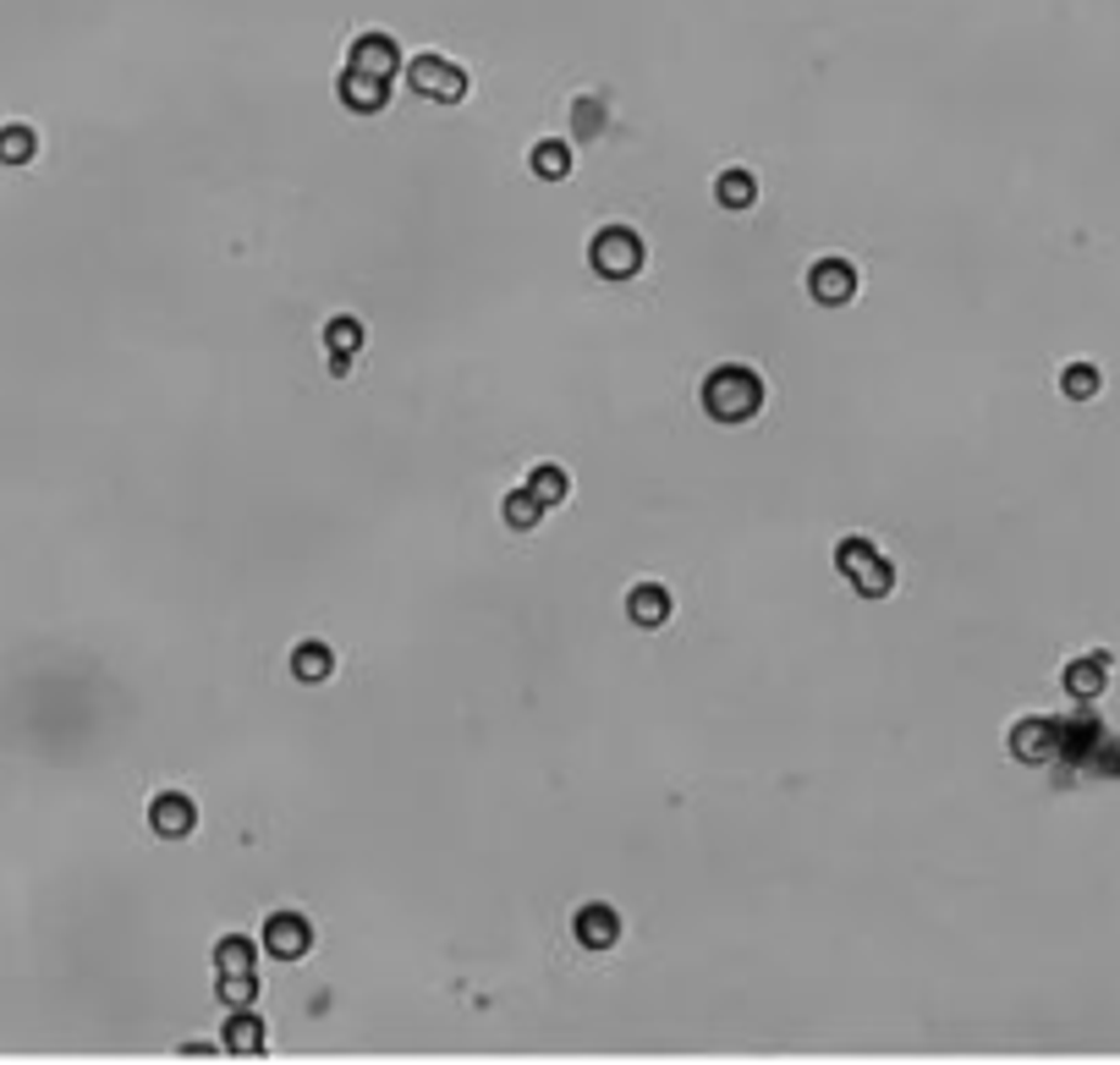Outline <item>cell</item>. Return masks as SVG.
I'll return each mask as SVG.
<instances>
[{"instance_id":"4fadbf2b","label":"cell","mask_w":1120,"mask_h":1065,"mask_svg":"<svg viewBox=\"0 0 1120 1065\" xmlns=\"http://www.w3.org/2000/svg\"><path fill=\"white\" fill-rule=\"evenodd\" d=\"M1104 681H1109V654H1082V659H1071V665H1066V692H1071L1077 703L1098 697V692H1104Z\"/></svg>"},{"instance_id":"ac0fdd59","label":"cell","mask_w":1120,"mask_h":1065,"mask_svg":"<svg viewBox=\"0 0 1120 1065\" xmlns=\"http://www.w3.org/2000/svg\"><path fill=\"white\" fill-rule=\"evenodd\" d=\"M851 588L863 593V599H885V593L896 588V566H890V561H885L879 550H874V555H868L863 566L851 572Z\"/></svg>"},{"instance_id":"484cf974","label":"cell","mask_w":1120,"mask_h":1065,"mask_svg":"<svg viewBox=\"0 0 1120 1065\" xmlns=\"http://www.w3.org/2000/svg\"><path fill=\"white\" fill-rule=\"evenodd\" d=\"M1082 769H1087V774H1109V780H1115V774H1120V742H1115V736H1104Z\"/></svg>"},{"instance_id":"d4e9b609","label":"cell","mask_w":1120,"mask_h":1065,"mask_svg":"<svg viewBox=\"0 0 1120 1065\" xmlns=\"http://www.w3.org/2000/svg\"><path fill=\"white\" fill-rule=\"evenodd\" d=\"M1060 390H1066L1071 401H1093V396H1098V369H1087V363H1071V369L1060 374Z\"/></svg>"},{"instance_id":"5b68a950","label":"cell","mask_w":1120,"mask_h":1065,"mask_svg":"<svg viewBox=\"0 0 1120 1065\" xmlns=\"http://www.w3.org/2000/svg\"><path fill=\"white\" fill-rule=\"evenodd\" d=\"M149 824H154L159 841H188V835L198 830V808L188 803L182 791H159L154 803H149Z\"/></svg>"},{"instance_id":"7c38bea8","label":"cell","mask_w":1120,"mask_h":1065,"mask_svg":"<svg viewBox=\"0 0 1120 1065\" xmlns=\"http://www.w3.org/2000/svg\"><path fill=\"white\" fill-rule=\"evenodd\" d=\"M324 346H330V369H335V374H347L352 358H358V346H363V324H358L352 313L330 319V324H324Z\"/></svg>"},{"instance_id":"6da1fadb","label":"cell","mask_w":1120,"mask_h":1065,"mask_svg":"<svg viewBox=\"0 0 1120 1065\" xmlns=\"http://www.w3.org/2000/svg\"><path fill=\"white\" fill-rule=\"evenodd\" d=\"M763 407V380L742 363H725L704 380V412L715 423H747L752 412Z\"/></svg>"},{"instance_id":"9a60e30c","label":"cell","mask_w":1120,"mask_h":1065,"mask_svg":"<svg viewBox=\"0 0 1120 1065\" xmlns=\"http://www.w3.org/2000/svg\"><path fill=\"white\" fill-rule=\"evenodd\" d=\"M523 489H528V495L550 511V505H561V500L571 495V473H566V467H555V462H539V467L528 473V484H523Z\"/></svg>"},{"instance_id":"d6986e66","label":"cell","mask_w":1120,"mask_h":1065,"mask_svg":"<svg viewBox=\"0 0 1120 1065\" xmlns=\"http://www.w3.org/2000/svg\"><path fill=\"white\" fill-rule=\"evenodd\" d=\"M292 670H297V681H330V670H335V654H330V643H319V638L297 643V654H292Z\"/></svg>"},{"instance_id":"277c9868","label":"cell","mask_w":1120,"mask_h":1065,"mask_svg":"<svg viewBox=\"0 0 1120 1065\" xmlns=\"http://www.w3.org/2000/svg\"><path fill=\"white\" fill-rule=\"evenodd\" d=\"M808 292H813V303H824V308H846L851 297H857V270L846 258H819L813 270H808Z\"/></svg>"},{"instance_id":"8fae6325","label":"cell","mask_w":1120,"mask_h":1065,"mask_svg":"<svg viewBox=\"0 0 1120 1065\" xmlns=\"http://www.w3.org/2000/svg\"><path fill=\"white\" fill-rule=\"evenodd\" d=\"M571 928H577V945H582V950H610V945L621 939V918H616V907H605V901H588Z\"/></svg>"},{"instance_id":"e0dca14e","label":"cell","mask_w":1120,"mask_h":1065,"mask_svg":"<svg viewBox=\"0 0 1120 1065\" xmlns=\"http://www.w3.org/2000/svg\"><path fill=\"white\" fill-rule=\"evenodd\" d=\"M226 1049H231V1054H265V1022H258L253 1011H231V1022H226Z\"/></svg>"},{"instance_id":"4316f807","label":"cell","mask_w":1120,"mask_h":1065,"mask_svg":"<svg viewBox=\"0 0 1120 1065\" xmlns=\"http://www.w3.org/2000/svg\"><path fill=\"white\" fill-rule=\"evenodd\" d=\"M868 555H874V544H868V539H840V550H835V566H840V572L851 577V572L863 566Z\"/></svg>"},{"instance_id":"52a82bcc","label":"cell","mask_w":1120,"mask_h":1065,"mask_svg":"<svg viewBox=\"0 0 1120 1065\" xmlns=\"http://www.w3.org/2000/svg\"><path fill=\"white\" fill-rule=\"evenodd\" d=\"M308 945H313V928H308L302 912H275V918L265 923V950H270V955H281V961H302Z\"/></svg>"},{"instance_id":"2e32d148","label":"cell","mask_w":1120,"mask_h":1065,"mask_svg":"<svg viewBox=\"0 0 1120 1065\" xmlns=\"http://www.w3.org/2000/svg\"><path fill=\"white\" fill-rule=\"evenodd\" d=\"M715 198H720L725 209H752V198H758V176H752V170H742V165L720 170V182H715Z\"/></svg>"},{"instance_id":"3957f363","label":"cell","mask_w":1120,"mask_h":1065,"mask_svg":"<svg viewBox=\"0 0 1120 1065\" xmlns=\"http://www.w3.org/2000/svg\"><path fill=\"white\" fill-rule=\"evenodd\" d=\"M407 82L417 88V94L440 100V105H462V100H467V72L451 66V61H440V55H417V61H407Z\"/></svg>"},{"instance_id":"44dd1931","label":"cell","mask_w":1120,"mask_h":1065,"mask_svg":"<svg viewBox=\"0 0 1120 1065\" xmlns=\"http://www.w3.org/2000/svg\"><path fill=\"white\" fill-rule=\"evenodd\" d=\"M220 1005H231V1011L258 1005V978H253V972H220Z\"/></svg>"},{"instance_id":"ba28073f","label":"cell","mask_w":1120,"mask_h":1065,"mask_svg":"<svg viewBox=\"0 0 1120 1065\" xmlns=\"http://www.w3.org/2000/svg\"><path fill=\"white\" fill-rule=\"evenodd\" d=\"M347 66H358V72H374V77H396L401 72V44L390 39V34H358L352 39V55H347Z\"/></svg>"},{"instance_id":"cb8c5ba5","label":"cell","mask_w":1120,"mask_h":1065,"mask_svg":"<svg viewBox=\"0 0 1120 1065\" xmlns=\"http://www.w3.org/2000/svg\"><path fill=\"white\" fill-rule=\"evenodd\" d=\"M539 516H544V505L528 495V489H516V495H505V527H516V532H528V527H539Z\"/></svg>"},{"instance_id":"ffe728a7","label":"cell","mask_w":1120,"mask_h":1065,"mask_svg":"<svg viewBox=\"0 0 1120 1065\" xmlns=\"http://www.w3.org/2000/svg\"><path fill=\"white\" fill-rule=\"evenodd\" d=\"M533 170L544 176V182H566V176H571V149H566L561 138H544V143L533 149Z\"/></svg>"},{"instance_id":"8992f818","label":"cell","mask_w":1120,"mask_h":1065,"mask_svg":"<svg viewBox=\"0 0 1120 1065\" xmlns=\"http://www.w3.org/2000/svg\"><path fill=\"white\" fill-rule=\"evenodd\" d=\"M1010 758H1016V764H1050V758H1060V731H1055V720H1016V726H1010Z\"/></svg>"},{"instance_id":"7402d4cb","label":"cell","mask_w":1120,"mask_h":1065,"mask_svg":"<svg viewBox=\"0 0 1120 1065\" xmlns=\"http://www.w3.org/2000/svg\"><path fill=\"white\" fill-rule=\"evenodd\" d=\"M34 154H39L34 127H0V159H7V165H28Z\"/></svg>"},{"instance_id":"603a6c76","label":"cell","mask_w":1120,"mask_h":1065,"mask_svg":"<svg viewBox=\"0 0 1120 1065\" xmlns=\"http://www.w3.org/2000/svg\"><path fill=\"white\" fill-rule=\"evenodd\" d=\"M215 966H220V972H253V939L226 934V939L215 945Z\"/></svg>"},{"instance_id":"5bb4252c","label":"cell","mask_w":1120,"mask_h":1065,"mask_svg":"<svg viewBox=\"0 0 1120 1065\" xmlns=\"http://www.w3.org/2000/svg\"><path fill=\"white\" fill-rule=\"evenodd\" d=\"M627 615L638 620V627H665V620H670V593L659 582H638L627 593Z\"/></svg>"},{"instance_id":"30bf717a","label":"cell","mask_w":1120,"mask_h":1065,"mask_svg":"<svg viewBox=\"0 0 1120 1065\" xmlns=\"http://www.w3.org/2000/svg\"><path fill=\"white\" fill-rule=\"evenodd\" d=\"M1055 731H1060V758H1066L1071 769H1082V764L1093 758V747L1104 742V726L1087 715V708H1082V715H1071V720H1055Z\"/></svg>"},{"instance_id":"7a4b0ae2","label":"cell","mask_w":1120,"mask_h":1065,"mask_svg":"<svg viewBox=\"0 0 1120 1065\" xmlns=\"http://www.w3.org/2000/svg\"><path fill=\"white\" fill-rule=\"evenodd\" d=\"M643 258H648V253H643V236H638L632 226H605V231L593 236V247H588V264H593L605 281H632V275L643 270Z\"/></svg>"},{"instance_id":"9c48e42d","label":"cell","mask_w":1120,"mask_h":1065,"mask_svg":"<svg viewBox=\"0 0 1120 1065\" xmlns=\"http://www.w3.org/2000/svg\"><path fill=\"white\" fill-rule=\"evenodd\" d=\"M385 100H390V82H385V77H374V72H358V66H347V72H340V105H347V111H358V116H374V111H385Z\"/></svg>"}]
</instances>
